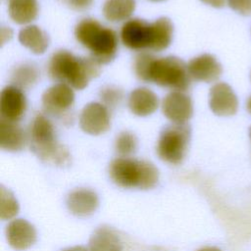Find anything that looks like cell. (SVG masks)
Instances as JSON below:
<instances>
[{
  "label": "cell",
  "instance_id": "obj_1",
  "mask_svg": "<svg viewBox=\"0 0 251 251\" xmlns=\"http://www.w3.org/2000/svg\"><path fill=\"white\" fill-rule=\"evenodd\" d=\"M134 72L143 81L177 91L185 90L190 85L187 65L176 56L155 57L148 53H141L135 58Z\"/></svg>",
  "mask_w": 251,
  "mask_h": 251
},
{
  "label": "cell",
  "instance_id": "obj_2",
  "mask_svg": "<svg viewBox=\"0 0 251 251\" xmlns=\"http://www.w3.org/2000/svg\"><path fill=\"white\" fill-rule=\"evenodd\" d=\"M173 34L174 25L167 17L158 18L153 23L131 19L124 24L121 30L124 45L135 51H162L170 46Z\"/></svg>",
  "mask_w": 251,
  "mask_h": 251
},
{
  "label": "cell",
  "instance_id": "obj_3",
  "mask_svg": "<svg viewBox=\"0 0 251 251\" xmlns=\"http://www.w3.org/2000/svg\"><path fill=\"white\" fill-rule=\"evenodd\" d=\"M48 74L51 78L80 90L99 75L100 67L92 58L77 57L70 51L60 50L50 58Z\"/></svg>",
  "mask_w": 251,
  "mask_h": 251
},
{
  "label": "cell",
  "instance_id": "obj_4",
  "mask_svg": "<svg viewBox=\"0 0 251 251\" xmlns=\"http://www.w3.org/2000/svg\"><path fill=\"white\" fill-rule=\"evenodd\" d=\"M76 40L91 53L99 65L112 62L118 51V35L112 28L102 25L94 19L81 20L75 28Z\"/></svg>",
  "mask_w": 251,
  "mask_h": 251
},
{
  "label": "cell",
  "instance_id": "obj_5",
  "mask_svg": "<svg viewBox=\"0 0 251 251\" xmlns=\"http://www.w3.org/2000/svg\"><path fill=\"white\" fill-rule=\"evenodd\" d=\"M30 149L42 161L59 167L71 163V154L66 146L59 143L52 123L42 114L31 122L29 129Z\"/></svg>",
  "mask_w": 251,
  "mask_h": 251
},
{
  "label": "cell",
  "instance_id": "obj_6",
  "mask_svg": "<svg viewBox=\"0 0 251 251\" xmlns=\"http://www.w3.org/2000/svg\"><path fill=\"white\" fill-rule=\"evenodd\" d=\"M112 180L125 188H153L159 180L158 169L150 162L127 157L113 160L109 166Z\"/></svg>",
  "mask_w": 251,
  "mask_h": 251
},
{
  "label": "cell",
  "instance_id": "obj_7",
  "mask_svg": "<svg viewBox=\"0 0 251 251\" xmlns=\"http://www.w3.org/2000/svg\"><path fill=\"white\" fill-rule=\"evenodd\" d=\"M190 136V126L185 124H175L163 128L156 147L159 158L172 165L180 164L186 156Z\"/></svg>",
  "mask_w": 251,
  "mask_h": 251
},
{
  "label": "cell",
  "instance_id": "obj_8",
  "mask_svg": "<svg viewBox=\"0 0 251 251\" xmlns=\"http://www.w3.org/2000/svg\"><path fill=\"white\" fill-rule=\"evenodd\" d=\"M41 102L46 113L52 116H62L72 108L75 93L70 85L59 82L43 92Z\"/></svg>",
  "mask_w": 251,
  "mask_h": 251
},
{
  "label": "cell",
  "instance_id": "obj_9",
  "mask_svg": "<svg viewBox=\"0 0 251 251\" xmlns=\"http://www.w3.org/2000/svg\"><path fill=\"white\" fill-rule=\"evenodd\" d=\"M79 126L84 132L91 135L106 132L111 126L108 108L98 102L86 104L79 116Z\"/></svg>",
  "mask_w": 251,
  "mask_h": 251
},
{
  "label": "cell",
  "instance_id": "obj_10",
  "mask_svg": "<svg viewBox=\"0 0 251 251\" xmlns=\"http://www.w3.org/2000/svg\"><path fill=\"white\" fill-rule=\"evenodd\" d=\"M27 102L25 95L16 85H8L3 88L0 96L1 119L17 123L26 111Z\"/></svg>",
  "mask_w": 251,
  "mask_h": 251
},
{
  "label": "cell",
  "instance_id": "obj_11",
  "mask_svg": "<svg viewBox=\"0 0 251 251\" xmlns=\"http://www.w3.org/2000/svg\"><path fill=\"white\" fill-rule=\"evenodd\" d=\"M164 116L175 124H185L193 115L191 98L182 91H172L162 103Z\"/></svg>",
  "mask_w": 251,
  "mask_h": 251
},
{
  "label": "cell",
  "instance_id": "obj_12",
  "mask_svg": "<svg viewBox=\"0 0 251 251\" xmlns=\"http://www.w3.org/2000/svg\"><path fill=\"white\" fill-rule=\"evenodd\" d=\"M209 106L215 115L226 117L236 113L238 101L227 83L218 82L210 89Z\"/></svg>",
  "mask_w": 251,
  "mask_h": 251
},
{
  "label": "cell",
  "instance_id": "obj_13",
  "mask_svg": "<svg viewBox=\"0 0 251 251\" xmlns=\"http://www.w3.org/2000/svg\"><path fill=\"white\" fill-rule=\"evenodd\" d=\"M187 70L190 77L204 82L216 81L223 72L221 64L211 54H202L191 59Z\"/></svg>",
  "mask_w": 251,
  "mask_h": 251
},
{
  "label": "cell",
  "instance_id": "obj_14",
  "mask_svg": "<svg viewBox=\"0 0 251 251\" xmlns=\"http://www.w3.org/2000/svg\"><path fill=\"white\" fill-rule=\"evenodd\" d=\"M6 237L12 248L25 250L35 243L36 230L26 220L16 219L7 226Z\"/></svg>",
  "mask_w": 251,
  "mask_h": 251
},
{
  "label": "cell",
  "instance_id": "obj_15",
  "mask_svg": "<svg viewBox=\"0 0 251 251\" xmlns=\"http://www.w3.org/2000/svg\"><path fill=\"white\" fill-rule=\"evenodd\" d=\"M99 206L97 194L90 189L80 188L72 191L67 198V207L70 212L78 217L92 215Z\"/></svg>",
  "mask_w": 251,
  "mask_h": 251
},
{
  "label": "cell",
  "instance_id": "obj_16",
  "mask_svg": "<svg viewBox=\"0 0 251 251\" xmlns=\"http://www.w3.org/2000/svg\"><path fill=\"white\" fill-rule=\"evenodd\" d=\"M158 105V96L146 87L135 88L128 97V107L131 113L138 117H146L153 114Z\"/></svg>",
  "mask_w": 251,
  "mask_h": 251
},
{
  "label": "cell",
  "instance_id": "obj_17",
  "mask_svg": "<svg viewBox=\"0 0 251 251\" xmlns=\"http://www.w3.org/2000/svg\"><path fill=\"white\" fill-rule=\"evenodd\" d=\"M26 142V135L24 129L13 122L0 121V146L10 152L21 151Z\"/></svg>",
  "mask_w": 251,
  "mask_h": 251
},
{
  "label": "cell",
  "instance_id": "obj_18",
  "mask_svg": "<svg viewBox=\"0 0 251 251\" xmlns=\"http://www.w3.org/2000/svg\"><path fill=\"white\" fill-rule=\"evenodd\" d=\"M89 251H122L123 244L118 233L110 226H100L89 239Z\"/></svg>",
  "mask_w": 251,
  "mask_h": 251
},
{
  "label": "cell",
  "instance_id": "obj_19",
  "mask_svg": "<svg viewBox=\"0 0 251 251\" xmlns=\"http://www.w3.org/2000/svg\"><path fill=\"white\" fill-rule=\"evenodd\" d=\"M20 43L32 53L43 54L49 46V35L37 25H27L19 32Z\"/></svg>",
  "mask_w": 251,
  "mask_h": 251
},
{
  "label": "cell",
  "instance_id": "obj_20",
  "mask_svg": "<svg viewBox=\"0 0 251 251\" xmlns=\"http://www.w3.org/2000/svg\"><path fill=\"white\" fill-rule=\"evenodd\" d=\"M8 12L14 23L25 25L36 19L38 4L36 0H9Z\"/></svg>",
  "mask_w": 251,
  "mask_h": 251
},
{
  "label": "cell",
  "instance_id": "obj_21",
  "mask_svg": "<svg viewBox=\"0 0 251 251\" xmlns=\"http://www.w3.org/2000/svg\"><path fill=\"white\" fill-rule=\"evenodd\" d=\"M135 10V0H106L103 5V15L112 23L126 21Z\"/></svg>",
  "mask_w": 251,
  "mask_h": 251
},
{
  "label": "cell",
  "instance_id": "obj_22",
  "mask_svg": "<svg viewBox=\"0 0 251 251\" xmlns=\"http://www.w3.org/2000/svg\"><path fill=\"white\" fill-rule=\"evenodd\" d=\"M39 76L37 68L30 64L25 63L15 69L13 73V81L19 88H28L36 83Z\"/></svg>",
  "mask_w": 251,
  "mask_h": 251
},
{
  "label": "cell",
  "instance_id": "obj_23",
  "mask_svg": "<svg viewBox=\"0 0 251 251\" xmlns=\"http://www.w3.org/2000/svg\"><path fill=\"white\" fill-rule=\"evenodd\" d=\"M1 204H0V218L2 220H9L15 217L19 212V203L14 194L1 185Z\"/></svg>",
  "mask_w": 251,
  "mask_h": 251
},
{
  "label": "cell",
  "instance_id": "obj_24",
  "mask_svg": "<svg viewBox=\"0 0 251 251\" xmlns=\"http://www.w3.org/2000/svg\"><path fill=\"white\" fill-rule=\"evenodd\" d=\"M115 148L122 157H126L136 151L137 139L129 131H122L116 138Z\"/></svg>",
  "mask_w": 251,
  "mask_h": 251
},
{
  "label": "cell",
  "instance_id": "obj_25",
  "mask_svg": "<svg viewBox=\"0 0 251 251\" xmlns=\"http://www.w3.org/2000/svg\"><path fill=\"white\" fill-rule=\"evenodd\" d=\"M122 98V90L113 85L105 86L100 91V99L103 102L102 104H104L106 107H116L120 104Z\"/></svg>",
  "mask_w": 251,
  "mask_h": 251
},
{
  "label": "cell",
  "instance_id": "obj_26",
  "mask_svg": "<svg viewBox=\"0 0 251 251\" xmlns=\"http://www.w3.org/2000/svg\"><path fill=\"white\" fill-rule=\"evenodd\" d=\"M229 7L235 12L248 16L251 14V0H227Z\"/></svg>",
  "mask_w": 251,
  "mask_h": 251
},
{
  "label": "cell",
  "instance_id": "obj_27",
  "mask_svg": "<svg viewBox=\"0 0 251 251\" xmlns=\"http://www.w3.org/2000/svg\"><path fill=\"white\" fill-rule=\"evenodd\" d=\"M92 1L93 0H67V3L72 9L81 11L87 9L92 4Z\"/></svg>",
  "mask_w": 251,
  "mask_h": 251
},
{
  "label": "cell",
  "instance_id": "obj_28",
  "mask_svg": "<svg viewBox=\"0 0 251 251\" xmlns=\"http://www.w3.org/2000/svg\"><path fill=\"white\" fill-rule=\"evenodd\" d=\"M200 1L214 8H222L226 4V0H200Z\"/></svg>",
  "mask_w": 251,
  "mask_h": 251
},
{
  "label": "cell",
  "instance_id": "obj_29",
  "mask_svg": "<svg viewBox=\"0 0 251 251\" xmlns=\"http://www.w3.org/2000/svg\"><path fill=\"white\" fill-rule=\"evenodd\" d=\"M62 251H88L84 246H81V245H77V246H74V247H69V248H66Z\"/></svg>",
  "mask_w": 251,
  "mask_h": 251
},
{
  "label": "cell",
  "instance_id": "obj_30",
  "mask_svg": "<svg viewBox=\"0 0 251 251\" xmlns=\"http://www.w3.org/2000/svg\"><path fill=\"white\" fill-rule=\"evenodd\" d=\"M197 251H222V250L218 247H215V246H206V247L198 249Z\"/></svg>",
  "mask_w": 251,
  "mask_h": 251
},
{
  "label": "cell",
  "instance_id": "obj_31",
  "mask_svg": "<svg viewBox=\"0 0 251 251\" xmlns=\"http://www.w3.org/2000/svg\"><path fill=\"white\" fill-rule=\"evenodd\" d=\"M246 109L251 114V96L248 98V100L246 102Z\"/></svg>",
  "mask_w": 251,
  "mask_h": 251
},
{
  "label": "cell",
  "instance_id": "obj_32",
  "mask_svg": "<svg viewBox=\"0 0 251 251\" xmlns=\"http://www.w3.org/2000/svg\"><path fill=\"white\" fill-rule=\"evenodd\" d=\"M150 1H153V2H162V1H165V0H150Z\"/></svg>",
  "mask_w": 251,
  "mask_h": 251
},
{
  "label": "cell",
  "instance_id": "obj_33",
  "mask_svg": "<svg viewBox=\"0 0 251 251\" xmlns=\"http://www.w3.org/2000/svg\"><path fill=\"white\" fill-rule=\"evenodd\" d=\"M249 136H250V139H251V126L249 128Z\"/></svg>",
  "mask_w": 251,
  "mask_h": 251
}]
</instances>
